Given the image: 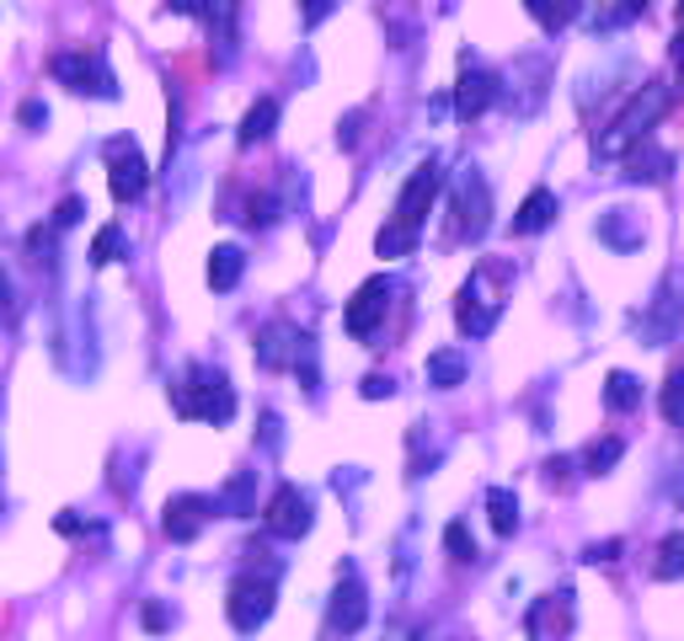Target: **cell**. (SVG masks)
<instances>
[{
  "label": "cell",
  "mask_w": 684,
  "mask_h": 641,
  "mask_svg": "<svg viewBox=\"0 0 684 641\" xmlns=\"http://www.w3.org/2000/svg\"><path fill=\"white\" fill-rule=\"evenodd\" d=\"M172 412L183 417V423H231L236 417V390L231 380L220 375V369H203V364H192L183 380L172 385Z\"/></svg>",
  "instance_id": "obj_1"
},
{
  "label": "cell",
  "mask_w": 684,
  "mask_h": 641,
  "mask_svg": "<svg viewBox=\"0 0 684 641\" xmlns=\"http://www.w3.org/2000/svg\"><path fill=\"white\" fill-rule=\"evenodd\" d=\"M669 102H674L669 86H642L621 113L610 118V128L599 134V161H615V155H625V150H636V144L647 139V128L669 113Z\"/></svg>",
  "instance_id": "obj_2"
},
{
  "label": "cell",
  "mask_w": 684,
  "mask_h": 641,
  "mask_svg": "<svg viewBox=\"0 0 684 641\" xmlns=\"http://www.w3.org/2000/svg\"><path fill=\"white\" fill-rule=\"evenodd\" d=\"M49 75L60 80V86H70V91H91V97H119V80H113V70H108V60L97 54V49H64V54H54V64H49Z\"/></svg>",
  "instance_id": "obj_3"
},
{
  "label": "cell",
  "mask_w": 684,
  "mask_h": 641,
  "mask_svg": "<svg viewBox=\"0 0 684 641\" xmlns=\"http://www.w3.org/2000/svg\"><path fill=\"white\" fill-rule=\"evenodd\" d=\"M257 364L262 369H306V364H315V348L311 337L300 331V326H289V320H268L262 331H257Z\"/></svg>",
  "instance_id": "obj_4"
},
{
  "label": "cell",
  "mask_w": 684,
  "mask_h": 641,
  "mask_svg": "<svg viewBox=\"0 0 684 641\" xmlns=\"http://www.w3.org/2000/svg\"><path fill=\"white\" fill-rule=\"evenodd\" d=\"M273 599H278V588H273V577H236L231 582V593H225V615H231V626L251 637V631H262L268 626V615H273Z\"/></svg>",
  "instance_id": "obj_5"
},
{
  "label": "cell",
  "mask_w": 684,
  "mask_h": 641,
  "mask_svg": "<svg viewBox=\"0 0 684 641\" xmlns=\"http://www.w3.org/2000/svg\"><path fill=\"white\" fill-rule=\"evenodd\" d=\"M493 225V188L482 172H460L455 183V236L460 241H482Z\"/></svg>",
  "instance_id": "obj_6"
},
{
  "label": "cell",
  "mask_w": 684,
  "mask_h": 641,
  "mask_svg": "<svg viewBox=\"0 0 684 641\" xmlns=\"http://www.w3.org/2000/svg\"><path fill=\"white\" fill-rule=\"evenodd\" d=\"M315 513H311V498L295 487V481H284L273 498H268V508H262V529L273 535V540H300V535H311Z\"/></svg>",
  "instance_id": "obj_7"
},
{
  "label": "cell",
  "mask_w": 684,
  "mask_h": 641,
  "mask_svg": "<svg viewBox=\"0 0 684 641\" xmlns=\"http://www.w3.org/2000/svg\"><path fill=\"white\" fill-rule=\"evenodd\" d=\"M577 626V604H572V588H557V593H540L524 615V637L530 641H567Z\"/></svg>",
  "instance_id": "obj_8"
},
{
  "label": "cell",
  "mask_w": 684,
  "mask_h": 641,
  "mask_svg": "<svg viewBox=\"0 0 684 641\" xmlns=\"http://www.w3.org/2000/svg\"><path fill=\"white\" fill-rule=\"evenodd\" d=\"M108 188L119 203H134V198H145L150 188V166H145V155H139V144L134 139H108Z\"/></svg>",
  "instance_id": "obj_9"
},
{
  "label": "cell",
  "mask_w": 684,
  "mask_h": 641,
  "mask_svg": "<svg viewBox=\"0 0 684 641\" xmlns=\"http://www.w3.org/2000/svg\"><path fill=\"white\" fill-rule=\"evenodd\" d=\"M487 278H493V267H476L471 278H465V289H460V305H455V320H460V331L465 337H487L502 316V300L487 294Z\"/></svg>",
  "instance_id": "obj_10"
},
{
  "label": "cell",
  "mask_w": 684,
  "mask_h": 641,
  "mask_svg": "<svg viewBox=\"0 0 684 641\" xmlns=\"http://www.w3.org/2000/svg\"><path fill=\"white\" fill-rule=\"evenodd\" d=\"M364 620H370V593H364L359 573L343 562V573H337V593H332V604H326V631H337V637H353Z\"/></svg>",
  "instance_id": "obj_11"
},
{
  "label": "cell",
  "mask_w": 684,
  "mask_h": 641,
  "mask_svg": "<svg viewBox=\"0 0 684 641\" xmlns=\"http://www.w3.org/2000/svg\"><path fill=\"white\" fill-rule=\"evenodd\" d=\"M220 513V498H203V492H183V498H172L166 508H161V535L172 540V545H187V540H198L203 535V524Z\"/></svg>",
  "instance_id": "obj_12"
},
{
  "label": "cell",
  "mask_w": 684,
  "mask_h": 641,
  "mask_svg": "<svg viewBox=\"0 0 684 641\" xmlns=\"http://www.w3.org/2000/svg\"><path fill=\"white\" fill-rule=\"evenodd\" d=\"M390 278H370V284H359V294L348 300V311H343V326H348V337H359V342H370L374 331H380V320L390 311Z\"/></svg>",
  "instance_id": "obj_13"
},
{
  "label": "cell",
  "mask_w": 684,
  "mask_h": 641,
  "mask_svg": "<svg viewBox=\"0 0 684 641\" xmlns=\"http://www.w3.org/2000/svg\"><path fill=\"white\" fill-rule=\"evenodd\" d=\"M438 188H444V172H438V161H423V166L407 177V188H401V198H396V214H390V219H401V225L423 230V219H428V209H434Z\"/></svg>",
  "instance_id": "obj_14"
},
{
  "label": "cell",
  "mask_w": 684,
  "mask_h": 641,
  "mask_svg": "<svg viewBox=\"0 0 684 641\" xmlns=\"http://www.w3.org/2000/svg\"><path fill=\"white\" fill-rule=\"evenodd\" d=\"M502 97V80L493 75V70H482V64L465 54V64H460V80H455V113L460 118H482L493 102Z\"/></svg>",
  "instance_id": "obj_15"
},
{
  "label": "cell",
  "mask_w": 684,
  "mask_h": 641,
  "mask_svg": "<svg viewBox=\"0 0 684 641\" xmlns=\"http://www.w3.org/2000/svg\"><path fill=\"white\" fill-rule=\"evenodd\" d=\"M680 320H684V300L674 294V284H663V289H658V300H652V305H647V316H642V342H647V348L674 342Z\"/></svg>",
  "instance_id": "obj_16"
},
{
  "label": "cell",
  "mask_w": 684,
  "mask_h": 641,
  "mask_svg": "<svg viewBox=\"0 0 684 641\" xmlns=\"http://www.w3.org/2000/svg\"><path fill=\"white\" fill-rule=\"evenodd\" d=\"M669 172H674V155L658 150V144H647V139L625 155V177L631 183H669Z\"/></svg>",
  "instance_id": "obj_17"
},
{
  "label": "cell",
  "mask_w": 684,
  "mask_h": 641,
  "mask_svg": "<svg viewBox=\"0 0 684 641\" xmlns=\"http://www.w3.org/2000/svg\"><path fill=\"white\" fill-rule=\"evenodd\" d=\"M551 219H557V192L535 188L524 203H519V214H513V236H540Z\"/></svg>",
  "instance_id": "obj_18"
},
{
  "label": "cell",
  "mask_w": 684,
  "mask_h": 641,
  "mask_svg": "<svg viewBox=\"0 0 684 641\" xmlns=\"http://www.w3.org/2000/svg\"><path fill=\"white\" fill-rule=\"evenodd\" d=\"M241 273H247V252H241V247H214V252H209V289L231 294V289L241 284Z\"/></svg>",
  "instance_id": "obj_19"
},
{
  "label": "cell",
  "mask_w": 684,
  "mask_h": 641,
  "mask_svg": "<svg viewBox=\"0 0 684 641\" xmlns=\"http://www.w3.org/2000/svg\"><path fill=\"white\" fill-rule=\"evenodd\" d=\"M599 241L615 247V252H636L642 247V225L625 209H610V214H599Z\"/></svg>",
  "instance_id": "obj_20"
},
{
  "label": "cell",
  "mask_w": 684,
  "mask_h": 641,
  "mask_svg": "<svg viewBox=\"0 0 684 641\" xmlns=\"http://www.w3.org/2000/svg\"><path fill=\"white\" fill-rule=\"evenodd\" d=\"M273 128H278V97H257L247 108V118H241V134H236V139L251 150V144H262Z\"/></svg>",
  "instance_id": "obj_21"
},
{
  "label": "cell",
  "mask_w": 684,
  "mask_h": 641,
  "mask_svg": "<svg viewBox=\"0 0 684 641\" xmlns=\"http://www.w3.org/2000/svg\"><path fill=\"white\" fill-rule=\"evenodd\" d=\"M428 385L434 390H455V385H465V353L460 348H438V353H428Z\"/></svg>",
  "instance_id": "obj_22"
},
{
  "label": "cell",
  "mask_w": 684,
  "mask_h": 641,
  "mask_svg": "<svg viewBox=\"0 0 684 641\" xmlns=\"http://www.w3.org/2000/svg\"><path fill=\"white\" fill-rule=\"evenodd\" d=\"M621 454H625V439H615V433L594 439V444L583 449V476H610L621 465Z\"/></svg>",
  "instance_id": "obj_23"
},
{
  "label": "cell",
  "mask_w": 684,
  "mask_h": 641,
  "mask_svg": "<svg viewBox=\"0 0 684 641\" xmlns=\"http://www.w3.org/2000/svg\"><path fill=\"white\" fill-rule=\"evenodd\" d=\"M605 406H610V412H636V406H642V380L625 375V369H610V380H605Z\"/></svg>",
  "instance_id": "obj_24"
},
{
  "label": "cell",
  "mask_w": 684,
  "mask_h": 641,
  "mask_svg": "<svg viewBox=\"0 0 684 641\" xmlns=\"http://www.w3.org/2000/svg\"><path fill=\"white\" fill-rule=\"evenodd\" d=\"M524 5H530V16H535L546 33H561V27L583 11V0H524Z\"/></svg>",
  "instance_id": "obj_25"
},
{
  "label": "cell",
  "mask_w": 684,
  "mask_h": 641,
  "mask_svg": "<svg viewBox=\"0 0 684 641\" xmlns=\"http://www.w3.org/2000/svg\"><path fill=\"white\" fill-rule=\"evenodd\" d=\"M652 577L658 582H680L684 577V535H663V545H658V562H652Z\"/></svg>",
  "instance_id": "obj_26"
},
{
  "label": "cell",
  "mask_w": 684,
  "mask_h": 641,
  "mask_svg": "<svg viewBox=\"0 0 684 641\" xmlns=\"http://www.w3.org/2000/svg\"><path fill=\"white\" fill-rule=\"evenodd\" d=\"M487 518H493V529L508 540V535L519 529V498H513L508 487H493V492H487Z\"/></svg>",
  "instance_id": "obj_27"
},
{
  "label": "cell",
  "mask_w": 684,
  "mask_h": 641,
  "mask_svg": "<svg viewBox=\"0 0 684 641\" xmlns=\"http://www.w3.org/2000/svg\"><path fill=\"white\" fill-rule=\"evenodd\" d=\"M251 470H236L231 481H225V492H220V513H236V518H247V513H257L251 508Z\"/></svg>",
  "instance_id": "obj_28"
},
{
  "label": "cell",
  "mask_w": 684,
  "mask_h": 641,
  "mask_svg": "<svg viewBox=\"0 0 684 641\" xmlns=\"http://www.w3.org/2000/svg\"><path fill=\"white\" fill-rule=\"evenodd\" d=\"M418 236H423V230H412V225L390 219V225H385V230L374 236V252H380V256H407L412 247H418Z\"/></svg>",
  "instance_id": "obj_29"
},
{
  "label": "cell",
  "mask_w": 684,
  "mask_h": 641,
  "mask_svg": "<svg viewBox=\"0 0 684 641\" xmlns=\"http://www.w3.org/2000/svg\"><path fill=\"white\" fill-rule=\"evenodd\" d=\"M658 406H663V417L684 428V369H669V380H663V395H658Z\"/></svg>",
  "instance_id": "obj_30"
},
{
  "label": "cell",
  "mask_w": 684,
  "mask_h": 641,
  "mask_svg": "<svg viewBox=\"0 0 684 641\" xmlns=\"http://www.w3.org/2000/svg\"><path fill=\"white\" fill-rule=\"evenodd\" d=\"M444 551H449L455 562H476V540H471V524H465V518H455V524L444 529Z\"/></svg>",
  "instance_id": "obj_31"
},
{
  "label": "cell",
  "mask_w": 684,
  "mask_h": 641,
  "mask_svg": "<svg viewBox=\"0 0 684 641\" xmlns=\"http://www.w3.org/2000/svg\"><path fill=\"white\" fill-rule=\"evenodd\" d=\"M119 252H124V225H102V230H97V241H91V262H97V267H108Z\"/></svg>",
  "instance_id": "obj_32"
},
{
  "label": "cell",
  "mask_w": 684,
  "mask_h": 641,
  "mask_svg": "<svg viewBox=\"0 0 684 641\" xmlns=\"http://www.w3.org/2000/svg\"><path fill=\"white\" fill-rule=\"evenodd\" d=\"M273 219H278V198H273V192H262V198H251V209H247V225H251V230H257V225L268 230Z\"/></svg>",
  "instance_id": "obj_33"
},
{
  "label": "cell",
  "mask_w": 684,
  "mask_h": 641,
  "mask_svg": "<svg viewBox=\"0 0 684 641\" xmlns=\"http://www.w3.org/2000/svg\"><path fill=\"white\" fill-rule=\"evenodd\" d=\"M621 540H594V545H588V551H583V562H588V567H599V562H605V567H610V562H621Z\"/></svg>",
  "instance_id": "obj_34"
},
{
  "label": "cell",
  "mask_w": 684,
  "mask_h": 641,
  "mask_svg": "<svg viewBox=\"0 0 684 641\" xmlns=\"http://www.w3.org/2000/svg\"><path fill=\"white\" fill-rule=\"evenodd\" d=\"M80 214H86V198H60V209H54V230H70V225H80Z\"/></svg>",
  "instance_id": "obj_35"
},
{
  "label": "cell",
  "mask_w": 684,
  "mask_h": 641,
  "mask_svg": "<svg viewBox=\"0 0 684 641\" xmlns=\"http://www.w3.org/2000/svg\"><path fill=\"white\" fill-rule=\"evenodd\" d=\"M359 395H364V401H390V395H396V380H390V375H364Z\"/></svg>",
  "instance_id": "obj_36"
},
{
  "label": "cell",
  "mask_w": 684,
  "mask_h": 641,
  "mask_svg": "<svg viewBox=\"0 0 684 641\" xmlns=\"http://www.w3.org/2000/svg\"><path fill=\"white\" fill-rule=\"evenodd\" d=\"M16 118H22V128H43V124H49V108H43L38 97H27V102L16 108Z\"/></svg>",
  "instance_id": "obj_37"
},
{
  "label": "cell",
  "mask_w": 684,
  "mask_h": 641,
  "mask_svg": "<svg viewBox=\"0 0 684 641\" xmlns=\"http://www.w3.org/2000/svg\"><path fill=\"white\" fill-rule=\"evenodd\" d=\"M332 5H337V0H300V22H306V27H321Z\"/></svg>",
  "instance_id": "obj_38"
},
{
  "label": "cell",
  "mask_w": 684,
  "mask_h": 641,
  "mask_svg": "<svg viewBox=\"0 0 684 641\" xmlns=\"http://www.w3.org/2000/svg\"><path fill=\"white\" fill-rule=\"evenodd\" d=\"M359 124H364V113H348V118L337 124V144H343V150H353V144H359Z\"/></svg>",
  "instance_id": "obj_39"
},
{
  "label": "cell",
  "mask_w": 684,
  "mask_h": 641,
  "mask_svg": "<svg viewBox=\"0 0 684 641\" xmlns=\"http://www.w3.org/2000/svg\"><path fill=\"white\" fill-rule=\"evenodd\" d=\"M546 481H551V487H567V481H572V460H546Z\"/></svg>",
  "instance_id": "obj_40"
},
{
  "label": "cell",
  "mask_w": 684,
  "mask_h": 641,
  "mask_svg": "<svg viewBox=\"0 0 684 641\" xmlns=\"http://www.w3.org/2000/svg\"><path fill=\"white\" fill-rule=\"evenodd\" d=\"M278 428H284V423H278L273 412H262V433H257V439H262V449H278V439H284Z\"/></svg>",
  "instance_id": "obj_41"
},
{
  "label": "cell",
  "mask_w": 684,
  "mask_h": 641,
  "mask_svg": "<svg viewBox=\"0 0 684 641\" xmlns=\"http://www.w3.org/2000/svg\"><path fill=\"white\" fill-rule=\"evenodd\" d=\"M166 626H172V615L161 604H145V631H166Z\"/></svg>",
  "instance_id": "obj_42"
},
{
  "label": "cell",
  "mask_w": 684,
  "mask_h": 641,
  "mask_svg": "<svg viewBox=\"0 0 684 641\" xmlns=\"http://www.w3.org/2000/svg\"><path fill=\"white\" fill-rule=\"evenodd\" d=\"M54 529H60V535H86V529H91V524H80V518H75V513L64 508L60 518H54Z\"/></svg>",
  "instance_id": "obj_43"
},
{
  "label": "cell",
  "mask_w": 684,
  "mask_h": 641,
  "mask_svg": "<svg viewBox=\"0 0 684 641\" xmlns=\"http://www.w3.org/2000/svg\"><path fill=\"white\" fill-rule=\"evenodd\" d=\"M674 64H680V70H684V27H680V33H674Z\"/></svg>",
  "instance_id": "obj_44"
},
{
  "label": "cell",
  "mask_w": 684,
  "mask_h": 641,
  "mask_svg": "<svg viewBox=\"0 0 684 641\" xmlns=\"http://www.w3.org/2000/svg\"><path fill=\"white\" fill-rule=\"evenodd\" d=\"M636 11H647V0H625V16H636Z\"/></svg>",
  "instance_id": "obj_45"
},
{
  "label": "cell",
  "mask_w": 684,
  "mask_h": 641,
  "mask_svg": "<svg viewBox=\"0 0 684 641\" xmlns=\"http://www.w3.org/2000/svg\"><path fill=\"white\" fill-rule=\"evenodd\" d=\"M680 27H684V0H680Z\"/></svg>",
  "instance_id": "obj_46"
}]
</instances>
